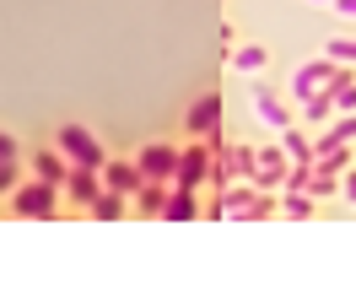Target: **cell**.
Masks as SVG:
<instances>
[{"label": "cell", "instance_id": "22", "mask_svg": "<svg viewBox=\"0 0 356 297\" xmlns=\"http://www.w3.org/2000/svg\"><path fill=\"white\" fill-rule=\"evenodd\" d=\"M281 211H286L291 222H308V216H313V195H308V189H286V206H281Z\"/></svg>", "mask_w": 356, "mask_h": 297}, {"label": "cell", "instance_id": "18", "mask_svg": "<svg viewBox=\"0 0 356 297\" xmlns=\"http://www.w3.org/2000/svg\"><path fill=\"white\" fill-rule=\"evenodd\" d=\"M281 146H286L291 162H318V152H313V141H308L302 125H286V130H281Z\"/></svg>", "mask_w": 356, "mask_h": 297}, {"label": "cell", "instance_id": "10", "mask_svg": "<svg viewBox=\"0 0 356 297\" xmlns=\"http://www.w3.org/2000/svg\"><path fill=\"white\" fill-rule=\"evenodd\" d=\"M65 195L76 200V206H92V200L103 195V168H81V162H70V173H65Z\"/></svg>", "mask_w": 356, "mask_h": 297}, {"label": "cell", "instance_id": "6", "mask_svg": "<svg viewBox=\"0 0 356 297\" xmlns=\"http://www.w3.org/2000/svg\"><path fill=\"white\" fill-rule=\"evenodd\" d=\"M135 168H140V179L173 184V168H178V146H168V141H146V146H140V157H135Z\"/></svg>", "mask_w": 356, "mask_h": 297}, {"label": "cell", "instance_id": "28", "mask_svg": "<svg viewBox=\"0 0 356 297\" xmlns=\"http://www.w3.org/2000/svg\"><path fill=\"white\" fill-rule=\"evenodd\" d=\"M330 11H340V17H356V0H334Z\"/></svg>", "mask_w": 356, "mask_h": 297}, {"label": "cell", "instance_id": "15", "mask_svg": "<svg viewBox=\"0 0 356 297\" xmlns=\"http://www.w3.org/2000/svg\"><path fill=\"white\" fill-rule=\"evenodd\" d=\"M265 65H270L265 44H238L232 49V70H238V76H265Z\"/></svg>", "mask_w": 356, "mask_h": 297}, {"label": "cell", "instance_id": "4", "mask_svg": "<svg viewBox=\"0 0 356 297\" xmlns=\"http://www.w3.org/2000/svg\"><path fill=\"white\" fill-rule=\"evenodd\" d=\"M60 152H65L70 162H81V168H103V162H108V152H103V141L92 136L87 125H60Z\"/></svg>", "mask_w": 356, "mask_h": 297}, {"label": "cell", "instance_id": "1", "mask_svg": "<svg viewBox=\"0 0 356 297\" xmlns=\"http://www.w3.org/2000/svg\"><path fill=\"white\" fill-rule=\"evenodd\" d=\"M205 216H216V222H270V216H275V200H270V189H259L254 179H232L227 189H216V200L205 206Z\"/></svg>", "mask_w": 356, "mask_h": 297}, {"label": "cell", "instance_id": "13", "mask_svg": "<svg viewBox=\"0 0 356 297\" xmlns=\"http://www.w3.org/2000/svg\"><path fill=\"white\" fill-rule=\"evenodd\" d=\"M297 109H302V125H308V130H324V125L334 119V97L330 92H308Z\"/></svg>", "mask_w": 356, "mask_h": 297}, {"label": "cell", "instance_id": "25", "mask_svg": "<svg viewBox=\"0 0 356 297\" xmlns=\"http://www.w3.org/2000/svg\"><path fill=\"white\" fill-rule=\"evenodd\" d=\"M6 189H17V157L0 162V195H6Z\"/></svg>", "mask_w": 356, "mask_h": 297}, {"label": "cell", "instance_id": "8", "mask_svg": "<svg viewBox=\"0 0 356 297\" xmlns=\"http://www.w3.org/2000/svg\"><path fill=\"white\" fill-rule=\"evenodd\" d=\"M254 119H259L265 130H286V125H291V103L259 81V87H254Z\"/></svg>", "mask_w": 356, "mask_h": 297}, {"label": "cell", "instance_id": "11", "mask_svg": "<svg viewBox=\"0 0 356 297\" xmlns=\"http://www.w3.org/2000/svg\"><path fill=\"white\" fill-rule=\"evenodd\" d=\"M356 141V109L351 114H334L318 136H313V152H330V146H351Z\"/></svg>", "mask_w": 356, "mask_h": 297}, {"label": "cell", "instance_id": "16", "mask_svg": "<svg viewBox=\"0 0 356 297\" xmlns=\"http://www.w3.org/2000/svg\"><path fill=\"white\" fill-rule=\"evenodd\" d=\"M168 189H173V184L146 179L140 189H135V211H140V216H162V206H168Z\"/></svg>", "mask_w": 356, "mask_h": 297}, {"label": "cell", "instance_id": "9", "mask_svg": "<svg viewBox=\"0 0 356 297\" xmlns=\"http://www.w3.org/2000/svg\"><path fill=\"white\" fill-rule=\"evenodd\" d=\"M222 92H200V97H195V109H189V119H184V125H189V136H216V130H222Z\"/></svg>", "mask_w": 356, "mask_h": 297}, {"label": "cell", "instance_id": "21", "mask_svg": "<svg viewBox=\"0 0 356 297\" xmlns=\"http://www.w3.org/2000/svg\"><path fill=\"white\" fill-rule=\"evenodd\" d=\"M330 97H334V114H351V109H356V81H351V70H340V81L330 87Z\"/></svg>", "mask_w": 356, "mask_h": 297}, {"label": "cell", "instance_id": "19", "mask_svg": "<svg viewBox=\"0 0 356 297\" xmlns=\"http://www.w3.org/2000/svg\"><path fill=\"white\" fill-rule=\"evenodd\" d=\"M87 211H92V216H97V222H113V216H124V195L103 184V195H97V200H92Z\"/></svg>", "mask_w": 356, "mask_h": 297}, {"label": "cell", "instance_id": "7", "mask_svg": "<svg viewBox=\"0 0 356 297\" xmlns=\"http://www.w3.org/2000/svg\"><path fill=\"white\" fill-rule=\"evenodd\" d=\"M286 173H291L286 146H265V152H254V184H259V189H286Z\"/></svg>", "mask_w": 356, "mask_h": 297}, {"label": "cell", "instance_id": "20", "mask_svg": "<svg viewBox=\"0 0 356 297\" xmlns=\"http://www.w3.org/2000/svg\"><path fill=\"white\" fill-rule=\"evenodd\" d=\"M308 195H313V200H324V195H340V173H330V168H318V162H313V173H308Z\"/></svg>", "mask_w": 356, "mask_h": 297}, {"label": "cell", "instance_id": "17", "mask_svg": "<svg viewBox=\"0 0 356 297\" xmlns=\"http://www.w3.org/2000/svg\"><path fill=\"white\" fill-rule=\"evenodd\" d=\"M33 173H38V179H49V184H60V189H65L70 157H65V152H38V157H33Z\"/></svg>", "mask_w": 356, "mask_h": 297}, {"label": "cell", "instance_id": "26", "mask_svg": "<svg viewBox=\"0 0 356 297\" xmlns=\"http://www.w3.org/2000/svg\"><path fill=\"white\" fill-rule=\"evenodd\" d=\"M340 195H346V200H351V206H356V162H351V168H346V173H340Z\"/></svg>", "mask_w": 356, "mask_h": 297}, {"label": "cell", "instance_id": "12", "mask_svg": "<svg viewBox=\"0 0 356 297\" xmlns=\"http://www.w3.org/2000/svg\"><path fill=\"white\" fill-rule=\"evenodd\" d=\"M200 216V200H195V189H168V206H162V222H195Z\"/></svg>", "mask_w": 356, "mask_h": 297}, {"label": "cell", "instance_id": "29", "mask_svg": "<svg viewBox=\"0 0 356 297\" xmlns=\"http://www.w3.org/2000/svg\"><path fill=\"white\" fill-rule=\"evenodd\" d=\"M313 6H334V0H313Z\"/></svg>", "mask_w": 356, "mask_h": 297}, {"label": "cell", "instance_id": "2", "mask_svg": "<svg viewBox=\"0 0 356 297\" xmlns=\"http://www.w3.org/2000/svg\"><path fill=\"white\" fill-rule=\"evenodd\" d=\"M340 70H346V65L330 60V54H324V60H308V65H297V70H291V92H286V97H291V103H302L308 92H330L334 81H340Z\"/></svg>", "mask_w": 356, "mask_h": 297}, {"label": "cell", "instance_id": "24", "mask_svg": "<svg viewBox=\"0 0 356 297\" xmlns=\"http://www.w3.org/2000/svg\"><path fill=\"white\" fill-rule=\"evenodd\" d=\"M324 54H330V60H340V65H356V38H330V44H324Z\"/></svg>", "mask_w": 356, "mask_h": 297}, {"label": "cell", "instance_id": "3", "mask_svg": "<svg viewBox=\"0 0 356 297\" xmlns=\"http://www.w3.org/2000/svg\"><path fill=\"white\" fill-rule=\"evenodd\" d=\"M11 211H17V216H54V211H60V184H49V179L17 184V189H11Z\"/></svg>", "mask_w": 356, "mask_h": 297}, {"label": "cell", "instance_id": "23", "mask_svg": "<svg viewBox=\"0 0 356 297\" xmlns=\"http://www.w3.org/2000/svg\"><path fill=\"white\" fill-rule=\"evenodd\" d=\"M318 168H330V173H346V168H351V146H330V152H318Z\"/></svg>", "mask_w": 356, "mask_h": 297}, {"label": "cell", "instance_id": "5", "mask_svg": "<svg viewBox=\"0 0 356 297\" xmlns=\"http://www.w3.org/2000/svg\"><path fill=\"white\" fill-rule=\"evenodd\" d=\"M173 184L178 189H200V184H211V141H195V146H184L178 152V168H173Z\"/></svg>", "mask_w": 356, "mask_h": 297}, {"label": "cell", "instance_id": "27", "mask_svg": "<svg viewBox=\"0 0 356 297\" xmlns=\"http://www.w3.org/2000/svg\"><path fill=\"white\" fill-rule=\"evenodd\" d=\"M6 157H17V141H11L6 130H0V162H6Z\"/></svg>", "mask_w": 356, "mask_h": 297}, {"label": "cell", "instance_id": "14", "mask_svg": "<svg viewBox=\"0 0 356 297\" xmlns=\"http://www.w3.org/2000/svg\"><path fill=\"white\" fill-rule=\"evenodd\" d=\"M103 184L119 189V195H135L146 179H140V168H135V162H103Z\"/></svg>", "mask_w": 356, "mask_h": 297}]
</instances>
